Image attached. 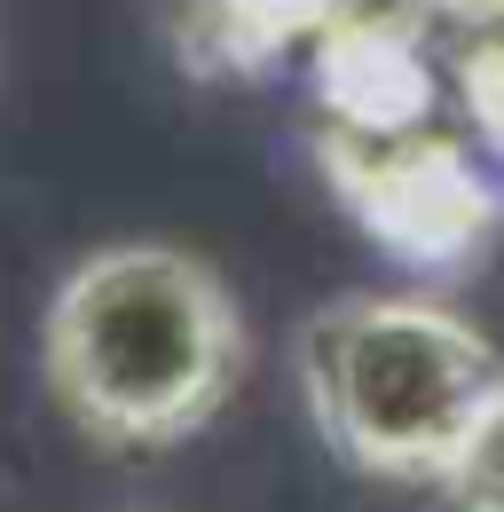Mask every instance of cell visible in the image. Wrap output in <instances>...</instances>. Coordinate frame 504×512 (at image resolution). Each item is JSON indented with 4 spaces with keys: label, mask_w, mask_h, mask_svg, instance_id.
Listing matches in <instances>:
<instances>
[{
    "label": "cell",
    "mask_w": 504,
    "mask_h": 512,
    "mask_svg": "<svg viewBox=\"0 0 504 512\" xmlns=\"http://www.w3.org/2000/svg\"><path fill=\"white\" fill-rule=\"evenodd\" d=\"M40 371L79 434L166 449L237 394L245 316L229 284L182 245H103L56 284Z\"/></svg>",
    "instance_id": "6da1fadb"
},
{
    "label": "cell",
    "mask_w": 504,
    "mask_h": 512,
    "mask_svg": "<svg viewBox=\"0 0 504 512\" xmlns=\"http://www.w3.org/2000/svg\"><path fill=\"white\" fill-rule=\"evenodd\" d=\"M300 386L339 465L371 481H449L504 394V355L441 300L363 292L300 331Z\"/></svg>",
    "instance_id": "7a4b0ae2"
},
{
    "label": "cell",
    "mask_w": 504,
    "mask_h": 512,
    "mask_svg": "<svg viewBox=\"0 0 504 512\" xmlns=\"http://www.w3.org/2000/svg\"><path fill=\"white\" fill-rule=\"evenodd\" d=\"M323 182L378 253L418 268V276L473 268L504 229L497 174L473 158V142H457L441 127L323 134Z\"/></svg>",
    "instance_id": "3957f363"
},
{
    "label": "cell",
    "mask_w": 504,
    "mask_h": 512,
    "mask_svg": "<svg viewBox=\"0 0 504 512\" xmlns=\"http://www.w3.org/2000/svg\"><path fill=\"white\" fill-rule=\"evenodd\" d=\"M315 48V103L331 134H418L434 127L441 103V71L434 48L418 32V16L402 8H339L323 32L308 40Z\"/></svg>",
    "instance_id": "277c9868"
},
{
    "label": "cell",
    "mask_w": 504,
    "mask_h": 512,
    "mask_svg": "<svg viewBox=\"0 0 504 512\" xmlns=\"http://www.w3.org/2000/svg\"><path fill=\"white\" fill-rule=\"evenodd\" d=\"M347 0H213V24L237 40V56H276L292 40H315Z\"/></svg>",
    "instance_id": "5b68a950"
},
{
    "label": "cell",
    "mask_w": 504,
    "mask_h": 512,
    "mask_svg": "<svg viewBox=\"0 0 504 512\" xmlns=\"http://www.w3.org/2000/svg\"><path fill=\"white\" fill-rule=\"evenodd\" d=\"M441 489H449L465 512H504V394L481 410L473 442H465V457L449 465V481H441Z\"/></svg>",
    "instance_id": "8992f818"
},
{
    "label": "cell",
    "mask_w": 504,
    "mask_h": 512,
    "mask_svg": "<svg viewBox=\"0 0 504 512\" xmlns=\"http://www.w3.org/2000/svg\"><path fill=\"white\" fill-rule=\"evenodd\" d=\"M457 95H465V119L481 134V150L504 166V32H481L457 64Z\"/></svg>",
    "instance_id": "52a82bcc"
},
{
    "label": "cell",
    "mask_w": 504,
    "mask_h": 512,
    "mask_svg": "<svg viewBox=\"0 0 504 512\" xmlns=\"http://www.w3.org/2000/svg\"><path fill=\"white\" fill-rule=\"evenodd\" d=\"M434 16H457V24H481V32H504V0H426Z\"/></svg>",
    "instance_id": "ba28073f"
}]
</instances>
